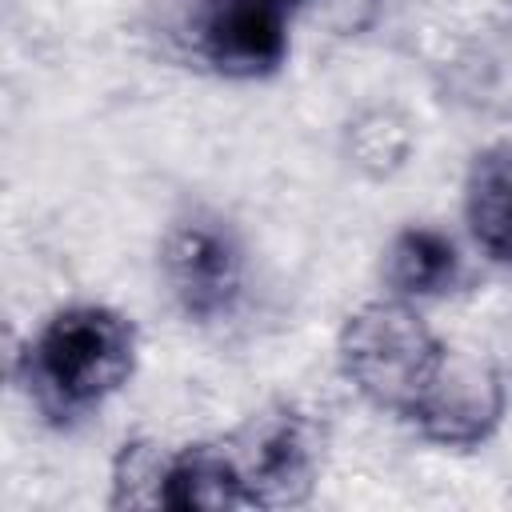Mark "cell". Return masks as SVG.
Instances as JSON below:
<instances>
[{
	"label": "cell",
	"instance_id": "obj_1",
	"mask_svg": "<svg viewBox=\"0 0 512 512\" xmlns=\"http://www.w3.org/2000/svg\"><path fill=\"white\" fill-rule=\"evenodd\" d=\"M136 364V328L108 304H68L52 312L20 352L28 400L56 424L100 408Z\"/></svg>",
	"mask_w": 512,
	"mask_h": 512
},
{
	"label": "cell",
	"instance_id": "obj_2",
	"mask_svg": "<svg viewBox=\"0 0 512 512\" xmlns=\"http://www.w3.org/2000/svg\"><path fill=\"white\" fill-rule=\"evenodd\" d=\"M336 348L352 388L368 404L404 420H412L448 356V348L404 296L360 304L344 320Z\"/></svg>",
	"mask_w": 512,
	"mask_h": 512
},
{
	"label": "cell",
	"instance_id": "obj_3",
	"mask_svg": "<svg viewBox=\"0 0 512 512\" xmlns=\"http://www.w3.org/2000/svg\"><path fill=\"white\" fill-rule=\"evenodd\" d=\"M248 508H284L308 500L316 484L320 440L304 412L276 404L256 412L224 440Z\"/></svg>",
	"mask_w": 512,
	"mask_h": 512
},
{
	"label": "cell",
	"instance_id": "obj_4",
	"mask_svg": "<svg viewBox=\"0 0 512 512\" xmlns=\"http://www.w3.org/2000/svg\"><path fill=\"white\" fill-rule=\"evenodd\" d=\"M160 272L184 316L220 320L240 300L244 252L228 220L212 212H192L168 228L160 248Z\"/></svg>",
	"mask_w": 512,
	"mask_h": 512
},
{
	"label": "cell",
	"instance_id": "obj_5",
	"mask_svg": "<svg viewBox=\"0 0 512 512\" xmlns=\"http://www.w3.org/2000/svg\"><path fill=\"white\" fill-rule=\"evenodd\" d=\"M304 0H196L200 56L236 80L268 76L288 56V28Z\"/></svg>",
	"mask_w": 512,
	"mask_h": 512
},
{
	"label": "cell",
	"instance_id": "obj_6",
	"mask_svg": "<svg viewBox=\"0 0 512 512\" xmlns=\"http://www.w3.org/2000/svg\"><path fill=\"white\" fill-rule=\"evenodd\" d=\"M504 416V380L476 356H444L440 376L412 412V424L448 448H472L496 432Z\"/></svg>",
	"mask_w": 512,
	"mask_h": 512
},
{
	"label": "cell",
	"instance_id": "obj_7",
	"mask_svg": "<svg viewBox=\"0 0 512 512\" xmlns=\"http://www.w3.org/2000/svg\"><path fill=\"white\" fill-rule=\"evenodd\" d=\"M464 220L472 240L512 268V144H492L472 156L464 176Z\"/></svg>",
	"mask_w": 512,
	"mask_h": 512
},
{
	"label": "cell",
	"instance_id": "obj_8",
	"mask_svg": "<svg viewBox=\"0 0 512 512\" xmlns=\"http://www.w3.org/2000/svg\"><path fill=\"white\" fill-rule=\"evenodd\" d=\"M160 508H248L224 440L164 456Z\"/></svg>",
	"mask_w": 512,
	"mask_h": 512
},
{
	"label": "cell",
	"instance_id": "obj_9",
	"mask_svg": "<svg viewBox=\"0 0 512 512\" xmlns=\"http://www.w3.org/2000/svg\"><path fill=\"white\" fill-rule=\"evenodd\" d=\"M384 276H388L392 292L404 300L448 292L460 276V256H456L452 236L440 228H428V224L404 228L388 248Z\"/></svg>",
	"mask_w": 512,
	"mask_h": 512
},
{
	"label": "cell",
	"instance_id": "obj_10",
	"mask_svg": "<svg viewBox=\"0 0 512 512\" xmlns=\"http://www.w3.org/2000/svg\"><path fill=\"white\" fill-rule=\"evenodd\" d=\"M164 456L148 440H128L112 464V504L116 508H160Z\"/></svg>",
	"mask_w": 512,
	"mask_h": 512
}]
</instances>
